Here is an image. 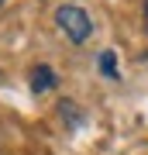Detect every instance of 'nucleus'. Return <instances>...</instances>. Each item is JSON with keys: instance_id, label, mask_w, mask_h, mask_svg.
I'll return each mask as SVG.
<instances>
[{"instance_id": "obj_1", "label": "nucleus", "mask_w": 148, "mask_h": 155, "mask_svg": "<svg viewBox=\"0 0 148 155\" xmlns=\"http://www.w3.org/2000/svg\"><path fill=\"white\" fill-rule=\"evenodd\" d=\"M55 24L62 28V35H66L72 45H83L90 38V31H93L90 14L83 11V7H76V4H62L59 11H55Z\"/></svg>"}, {"instance_id": "obj_2", "label": "nucleus", "mask_w": 148, "mask_h": 155, "mask_svg": "<svg viewBox=\"0 0 148 155\" xmlns=\"http://www.w3.org/2000/svg\"><path fill=\"white\" fill-rule=\"evenodd\" d=\"M52 86H55V72L48 66H38L31 72V90L35 93H45V90H52Z\"/></svg>"}, {"instance_id": "obj_3", "label": "nucleus", "mask_w": 148, "mask_h": 155, "mask_svg": "<svg viewBox=\"0 0 148 155\" xmlns=\"http://www.w3.org/2000/svg\"><path fill=\"white\" fill-rule=\"evenodd\" d=\"M114 52H104V55H100V69H104L107 72V76H117V66H114Z\"/></svg>"}, {"instance_id": "obj_4", "label": "nucleus", "mask_w": 148, "mask_h": 155, "mask_svg": "<svg viewBox=\"0 0 148 155\" xmlns=\"http://www.w3.org/2000/svg\"><path fill=\"white\" fill-rule=\"evenodd\" d=\"M145 28H148V0H145Z\"/></svg>"}, {"instance_id": "obj_5", "label": "nucleus", "mask_w": 148, "mask_h": 155, "mask_svg": "<svg viewBox=\"0 0 148 155\" xmlns=\"http://www.w3.org/2000/svg\"><path fill=\"white\" fill-rule=\"evenodd\" d=\"M0 4H4V0H0Z\"/></svg>"}]
</instances>
